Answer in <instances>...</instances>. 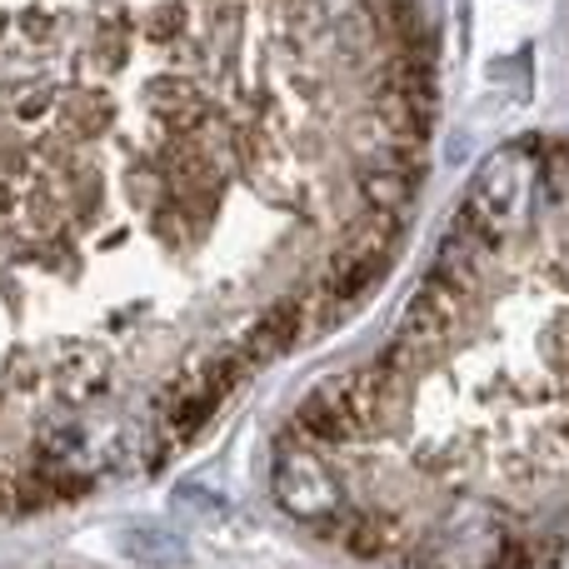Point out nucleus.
Wrapping results in <instances>:
<instances>
[{
	"mask_svg": "<svg viewBox=\"0 0 569 569\" xmlns=\"http://www.w3.org/2000/svg\"><path fill=\"white\" fill-rule=\"evenodd\" d=\"M270 495H276V505L284 515H295V520H325V515H340L345 505H350L345 500L340 470H335L320 450L290 440V435L280 440L276 465H270Z\"/></svg>",
	"mask_w": 569,
	"mask_h": 569,
	"instance_id": "nucleus-2",
	"label": "nucleus"
},
{
	"mask_svg": "<svg viewBox=\"0 0 569 569\" xmlns=\"http://www.w3.org/2000/svg\"><path fill=\"white\" fill-rule=\"evenodd\" d=\"M460 210L500 246L520 236L525 226H535V216H540V150L520 140V146H500L495 156H485Z\"/></svg>",
	"mask_w": 569,
	"mask_h": 569,
	"instance_id": "nucleus-1",
	"label": "nucleus"
},
{
	"mask_svg": "<svg viewBox=\"0 0 569 569\" xmlns=\"http://www.w3.org/2000/svg\"><path fill=\"white\" fill-rule=\"evenodd\" d=\"M136 540H146V550H136V555H140V560H150V565H176V560H186V545H180L176 535L156 530V525L136 530Z\"/></svg>",
	"mask_w": 569,
	"mask_h": 569,
	"instance_id": "nucleus-3",
	"label": "nucleus"
}]
</instances>
